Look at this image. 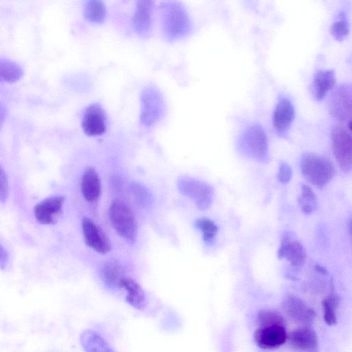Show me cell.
Here are the masks:
<instances>
[{
	"label": "cell",
	"mask_w": 352,
	"mask_h": 352,
	"mask_svg": "<svg viewBox=\"0 0 352 352\" xmlns=\"http://www.w3.org/2000/svg\"><path fill=\"white\" fill-rule=\"evenodd\" d=\"M118 288L126 291V301L137 309H142L146 305V296L140 285L133 278L124 276L120 281Z\"/></svg>",
	"instance_id": "ac0fdd59"
},
{
	"label": "cell",
	"mask_w": 352,
	"mask_h": 352,
	"mask_svg": "<svg viewBox=\"0 0 352 352\" xmlns=\"http://www.w3.org/2000/svg\"><path fill=\"white\" fill-rule=\"evenodd\" d=\"M256 320L260 327L284 325L283 318L277 312L271 310H262L257 314Z\"/></svg>",
	"instance_id": "83f0119b"
},
{
	"label": "cell",
	"mask_w": 352,
	"mask_h": 352,
	"mask_svg": "<svg viewBox=\"0 0 352 352\" xmlns=\"http://www.w3.org/2000/svg\"><path fill=\"white\" fill-rule=\"evenodd\" d=\"M336 81L335 73L332 69H320L316 72L313 80V89L317 100L322 98L331 89Z\"/></svg>",
	"instance_id": "44dd1931"
},
{
	"label": "cell",
	"mask_w": 352,
	"mask_h": 352,
	"mask_svg": "<svg viewBox=\"0 0 352 352\" xmlns=\"http://www.w3.org/2000/svg\"><path fill=\"white\" fill-rule=\"evenodd\" d=\"M164 102L161 93L155 87H146L141 95L140 121L152 126L163 116Z\"/></svg>",
	"instance_id": "52a82bcc"
},
{
	"label": "cell",
	"mask_w": 352,
	"mask_h": 352,
	"mask_svg": "<svg viewBox=\"0 0 352 352\" xmlns=\"http://www.w3.org/2000/svg\"><path fill=\"white\" fill-rule=\"evenodd\" d=\"M238 148L243 155L256 161L264 162L269 159L267 136L258 124H250L243 131Z\"/></svg>",
	"instance_id": "7a4b0ae2"
},
{
	"label": "cell",
	"mask_w": 352,
	"mask_h": 352,
	"mask_svg": "<svg viewBox=\"0 0 352 352\" xmlns=\"http://www.w3.org/2000/svg\"><path fill=\"white\" fill-rule=\"evenodd\" d=\"M287 338L284 325L260 327L254 333L257 345L263 349H274L283 345Z\"/></svg>",
	"instance_id": "4fadbf2b"
},
{
	"label": "cell",
	"mask_w": 352,
	"mask_h": 352,
	"mask_svg": "<svg viewBox=\"0 0 352 352\" xmlns=\"http://www.w3.org/2000/svg\"><path fill=\"white\" fill-rule=\"evenodd\" d=\"M350 130L338 124L331 131V146L334 158L339 168L344 173L351 170V136Z\"/></svg>",
	"instance_id": "8992f818"
},
{
	"label": "cell",
	"mask_w": 352,
	"mask_h": 352,
	"mask_svg": "<svg viewBox=\"0 0 352 352\" xmlns=\"http://www.w3.org/2000/svg\"><path fill=\"white\" fill-rule=\"evenodd\" d=\"M154 2L138 1L132 16V24L135 31L142 37H146L151 31Z\"/></svg>",
	"instance_id": "5bb4252c"
},
{
	"label": "cell",
	"mask_w": 352,
	"mask_h": 352,
	"mask_svg": "<svg viewBox=\"0 0 352 352\" xmlns=\"http://www.w3.org/2000/svg\"><path fill=\"white\" fill-rule=\"evenodd\" d=\"M349 24L347 16L344 13H340L336 20L331 24V32L333 36L341 40L349 33Z\"/></svg>",
	"instance_id": "f546056e"
},
{
	"label": "cell",
	"mask_w": 352,
	"mask_h": 352,
	"mask_svg": "<svg viewBox=\"0 0 352 352\" xmlns=\"http://www.w3.org/2000/svg\"><path fill=\"white\" fill-rule=\"evenodd\" d=\"M300 166L305 179L318 188L326 186L335 175V168L331 162L316 153L303 154Z\"/></svg>",
	"instance_id": "3957f363"
},
{
	"label": "cell",
	"mask_w": 352,
	"mask_h": 352,
	"mask_svg": "<svg viewBox=\"0 0 352 352\" xmlns=\"http://www.w3.org/2000/svg\"><path fill=\"white\" fill-rule=\"evenodd\" d=\"M7 116V108L4 103L0 101V128L3 125Z\"/></svg>",
	"instance_id": "836d02e7"
},
{
	"label": "cell",
	"mask_w": 352,
	"mask_h": 352,
	"mask_svg": "<svg viewBox=\"0 0 352 352\" xmlns=\"http://www.w3.org/2000/svg\"><path fill=\"white\" fill-rule=\"evenodd\" d=\"M351 85L344 83L339 85L332 93L329 107L331 113L338 120L348 122L351 129Z\"/></svg>",
	"instance_id": "ba28073f"
},
{
	"label": "cell",
	"mask_w": 352,
	"mask_h": 352,
	"mask_svg": "<svg viewBox=\"0 0 352 352\" xmlns=\"http://www.w3.org/2000/svg\"><path fill=\"white\" fill-rule=\"evenodd\" d=\"M100 276L103 283L110 288H118L120 280L125 276L122 266L116 261H107L102 265Z\"/></svg>",
	"instance_id": "7402d4cb"
},
{
	"label": "cell",
	"mask_w": 352,
	"mask_h": 352,
	"mask_svg": "<svg viewBox=\"0 0 352 352\" xmlns=\"http://www.w3.org/2000/svg\"><path fill=\"white\" fill-rule=\"evenodd\" d=\"M294 117V107L287 98L281 96L275 107L273 113V126L276 132L284 134L289 127Z\"/></svg>",
	"instance_id": "e0dca14e"
},
{
	"label": "cell",
	"mask_w": 352,
	"mask_h": 352,
	"mask_svg": "<svg viewBox=\"0 0 352 352\" xmlns=\"http://www.w3.org/2000/svg\"><path fill=\"white\" fill-rule=\"evenodd\" d=\"M298 203L301 211L305 214H309L316 210L318 206L317 198L309 186L301 184Z\"/></svg>",
	"instance_id": "d4e9b609"
},
{
	"label": "cell",
	"mask_w": 352,
	"mask_h": 352,
	"mask_svg": "<svg viewBox=\"0 0 352 352\" xmlns=\"http://www.w3.org/2000/svg\"><path fill=\"white\" fill-rule=\"evenodd\" d=\"M80 342L85 352H116L100 334L91 329L81 333Z\"/></svg>",
	"instance_id": "ffe728a7"
},
{
	"label": "cell",
	"mask_w": 352,
	"mask_h": 352,
	"mask_svg": "<svg viewBox=\"0 0 352 352\" xmlns=\"http://www.w3.org/2000/svg\"><path fill=\"white\" fill-rule=\"evenodd\" d=\"M64 199L63 196H54L37 204L34 208L37 221L45 225L54 224L56 218L62 212Z\"/></svg>",
	"instance_id": "7c38bea8"
},
{
	"label": "cell",
	"mask_w": 352,
	"mask_h": 352,
	"mask_svg": "<svg viewBox=\"0 0 352 352\" xmlns=\"http://www.w3.org/2000/svg\"><path fill=\"white\" fill-rule=\"evenodd\" d=\"M283 307L287 316L296 322L309 324L314 321L315 311L302 300L294 296H287Z\"/></svg>",
	"instance_id": "9a60e30c"
},
{
	"label": "cell",
	"mask_w": 352,
	"mask_h": 352,
	"mask_svg": "<svg viewBox=\"0 0 352 352\" xmlns=\"http://www.w3.org/2000/svg\"><path fill=\"white\" fill-rule=\"evenodd\" d=\"M85 242L95 252L105 254L111 248V243L104 231L91 219L85 217L82 221Z\"/></svg>",
	"instance_id": "9c48e42d"
},
{
	"label": "cell",
	"mask_w": 352,
	"mask_h": 352,
	"mask_svg": "<svg viewBox=\"0 0 352 352\" xmlns=\"http://www.w3.org/2000/svg\"><path fill=\"white\" fill-rule=\"evenodd\" d=\"M8 195L9 185L8 177L3 168L0 166V201L6 202Z\"/></svg>",
	"instance_id": "1f68e13d"
},
{
	"label": "cell",
	"mask_w": 352,
	"mask_h": 352,
	"mask_svg": "<svg viewBox=\"0 0 352 352\" xmlns=\"http://www.w3.org/2000/svg\"><path fill=\"white\" fill-rule=\"evenodd\" d=\"M196 226L202 232L203 239L206 243H210L218 231V227L214 221L208 218L197 220Z\"/></svg>",
	"instance_id": "4316f807"
},
{
	"label": "cell",
	"mask_w": 352,
	"mask_h": 352,
	"mask_svg": "<svg viewBox=\"0 0 352 352\" xmlns=\"http://www.w3.org/2000/svg\"><path fill=\"white\" fill-rule=\"evenodd\" d=\"M323 309V318L328 325L336 324V314L335 309L338 305V299L335 296H330L322 302Z\"/></svg>",
	"instance_id": "f1b7e54d"
},
{
	"label": "cell",
	"mask_w": 352,
	"mask_h": 352,
	"mask_svg": "<svg viewBox=\"0 0 352 352\" xmlns=\"http://www.w3.org/2000/svg\"><path fill=\"white\" fill-rule=\"evenodd\" d=\"M292 177V169L285 162H281L278 166L277 179L279 182L286 184L290 181Z\"/></svg>",
	"instance_id": "4dcf8cb0"
},
{
	"label": "cell",
	"mask_w": 352,
	"mask_h": 352,
	"mask_svg": "<svg viewBox=\"0 0 352 352\" xmlns=\"http://www.w3.org/2000/svg\"><path fill=\"white\" fill-rule=\"evenodd\" d=\"M8 261L7 252L0 244V268L4 270Z\"/></svg>",
	"instance_id": "d6a6232c"
},
{
	"label": "cell",
	"mask_w": 352,
	"mask_h": 352,
	"mask_svg": "<svg viewBox=\"0 0 352 352\" xmlns=\"http://www.w3.org/2000/svg\"><path fill=\"white\" fill-rule=\"evenodd\" d=\"M85 133L98 136L107 130V117L104 110L98 104H89L85 110L81 122Z\"/></svg>",
	"instance_id": "30bf717a"
},
{
	"label": "cell",
	"mask_w": 352,
	"mask_h": 352,
	"mask_svg": "<svg viewBox=\"0 0 352 352\" xmlns=\"http://www.w3.org/2000/svg\"><path fill=\"white\" fill-rule=\"evenodd\" d=\"M107 14V9L103 1L89 0L84 6V16L90 22L101 23Z\"/></svg>",
	"instance_id": "cb8c5ba5"
},
{
	"label": "cell",
	"mask_w": 352,
	"mask_h": 352,
	"mask_svg": "<svg viewBox=\"0 0 352 352\" xmlns=\"http://www.w3.org/2000/svg\"><path fill=\"white\" fill-rule=\"evenodd\" d=\"M315 269L317 272H320V273H322V274H327V270H326L325 267H324L323 266L320 265H316L315 266Z\"/></svg>",
	"instance_id": "e575fe53"
},
{
	"label": "cell",
	"mask_w": 352,
	"mask_h": 352,
	"mask_svg": "<svg viewBox=\"0 0 352 352\" xmlns=\"http://www.w3.org/2000/svg\"><path fill=\"white\" fill-rule=\"evenodd\" d=\"M179 192L191 199L201 210H207L211 205L214 190L208 184L195 178L183 177L177 181Z\"/></svg>",
	"instance_id": "5b68a950"
},
{
	"label": "cell",
	"mask_w": 352,
	"mask_h": 352,
	"mask_svg": "<svg viewBox=\"0 0 352 352\" xmlns=\"http://www.w3.org/2000/svg\"><path fill=\"white\" fill-rule=\"evenodd\" d=\"M84 199L90 203L95 202L101 193V183L98 173L93 167L87 168L83 173L80 184Z\"/></svg>",
	"instance_id": "d6986e66"
},
{
	"label": "cell",
	"mask_w": 352,
	"mask_h": 352,
	"mask_svg": "<svg viewBox=\"0 0 352 352\" xmlns=\"http://www.w3.org/2000/svg\"><path fill=\"white\" fill-rule=\"evenodd\" d=\"M278 257L285 258L294 267H301L306 260V252L302 244L294 239L292 232H286L278 250Z\"/></svg>",
	"instance_id": "8fae6325"
},
{
	"label": "cell",
	"mask_w": 352,
	"mask_h": 352,
	"mask_svg": "<svg viewBox=\"0 0 352 352\" xmlns=\"http://www.w3.org/2000/svg\"><path fill=\"white\" fill-rule=\"evenodd\" d=\"M108 215L118 234L128 243H133L138 235V226L128 206L120 199H115L110 204Z\"/></svg>",
	"instance_id": "277c9868"
},
{
	"label": "cell",
	"mask_w": 352,
	"mask_h": 352,
	"mask_svg": "<svg viewBox=\"0 0 352 352\" xmlns=\"http://www.w3.org/2000/svg\"><path fill=\"white\" fill-rule=\"evenodd\" d=\"M163 32L168 40L179 38L187 34L190 20L184 6L177 1H166L161 6Z\"/></svg>",
	"instance_id": "6da1fadb"
},
{
	"label": "cell",
	"mask_w": 352,
	"mask_h": 352,
	"mask_svg": "<svg viewBox=\"0 0 352 352\" xmlns=\"http://www.w3.org/2000/svg\"><path fill=\"white\" fill-rule=\"evenodd\" d=\"M289 344L296 350L304 352H318V342L314 329L309 327L298 328L289 334Z\"/></svg>",
	"instance_id": "2e32d148"
},
{
	"label": "cell",
	"mask_w": 352,
	"mask_h": 352,
	"mask_svg": "<svg viewBox=\"0 0 352 352\" xmlns=\"http://www.w3.org/2000/svg\"><path fill=\"white\" fill-rule=\"evenodd\" d=\"M23 76V69L16 63L0 58V82L13 83Z\"/></svg>",
	"instance_id": "603a6c76"
},
{
	"label": "cell",
	"mask_w": 352,
	"mask_h": 352,
	"mask_svg": "<svg viewBox=\"0 0 352 352\" xmlns=\"http://www.w3.org/2000/svg\"><path fill=\"white\" fill-rule=\"evenodd\" d=\"M129 190L134 201L140 206L146 207L152 202V196L149 190L142 184L133 183L130 185Z\"/></svg>",
	"instance_id": "484cf974"
}]
</instances>
